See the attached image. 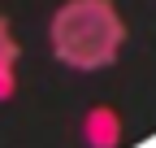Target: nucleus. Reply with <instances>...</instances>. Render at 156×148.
<instances>
[{
	"label": "nucleus",
	"mask_w": 156,
	"mask_h": 148,
	"mask_svg": "<svg viewBox=\"0 0 156 148\" xmlns=\"http://www.w3.org/2000/svg\"><path fill=\"white\" fill-rule=\"evenodd\" d=\"M48 48L65 70H108L126 48V17L117 0H65L48 22Z\"/></svg>",
	"instance_id": "1"
},
{
	"label": "nucleus",
	"mask_w": 156,
	"mask_h": 148,
	"mask_svg": "<svg viewBox=\"0 0 156 148\" xmlns=\"http://www.w3.org/2000/svg\"><path fill=\"white\" fill-rule=\"evenodd\" d=\"M17 57H22V44H17L13 26L0 17V100L17 96Z\"/></svg>",
	"instance_id": "3"
},
{
	"label": "nucleus",
	"mask_w": 156,
	"mask_h": 148,
	"mask_svg": "<svg viewBox=\"0 0 156 148\" xmlns=\"http://www.w3.org/2000/svg\"><path fill=\"white\" fill-rule=\"evenodd\" d=\"M83 144L87 148H117L122 144V135H126V122H122V113H117L113 105H91L87 113H83Z\"/></svg>",
	"instance_id": "2"
}]
</instances>
